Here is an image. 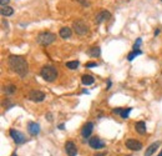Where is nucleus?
<instances>
[{
  "label": "nucleus",
  "mask_w": 162,
  "mask_h": 156,
  "mask_svg": "<svg viewBox=\"0 0 162 156\" xmlns=\"http://www.w3.org/2000/svg\"><path fill=\"white\" fill-rule=\"evenodd\" d=\"M87 54L90 56H92V58H97V56H100V54H101V49L98 46H94V48H91L90 50H87Z\"/></svg>",
  "instance_id": "obj_16"
},
{
  "label": "nucleus",
  "mask_w": 162,
  "mask_h": 156,
  "mask_svg": "<svg viewBox=\"0 0 162 156\" xmlns=\"http://www.w3.org/2000/svg\"><path fill=\"white\" fill-rule=\"evenodd\" d=\"M132 108H127V109H125V110H121V112H120V116H121L122 119H127L129 117V114L131 112Z\"/></svg>",
  "instance_id": "obj_21"
},
{
  "label": "nucleus",
  "mask_w": 162,
  "mask_h": 156,
  "mask_svg": "<svg viewBox=\"0 0 162 156\" xmlns=\"http://www.w3.org/2000/svg\"><path fill=\"white\" fill-rule=\"evenodd\" d=\"M11 156H16V154H13V155H11Z\"/></svg>",
  "instance_id": "obj_32"
},
{
  "label": "nucleus",
  "mask_w": 162,
  "mask_h": 156,
  "mask_svg": "<svg viewBox=\"0 0 162 156\" xmlns=\"http://www.w3.org/2000/svg\"><path fill=\"white\" fill-rule=\"evenodd\" d=\"M160 34V29H157L156 31H155V36H157V35Z\"/></svg>",
  "instance_id": "obj_29"
},
{
  "label": "nucleus",
  "mask_w": 162,
  "mask_h": 156,
  "mask_svg": "<svg viewBox=\"0 0 162 156\" xmlns=\"http://www.w3.org/2000/svg\"><path fill=\"white\" fill-rule=\"evenodd\" d=\"M141 54H142V51H141V50H133L132 53H130V54H129V56H127V59H129V61H132L133 59H135V58H136V56H137V55H141Z\"/></svg>",
  "instance_id": "obj_20"
},
{
  "label": "nucleus",
  "mask_w": 162,
  "mask_h": 156,
  "mask_svg": "<svg viewBox=\"0 0 162 156\" xmlns=\"http://www.w3.org/2000/svg\"><path fill=\"white\" fill-rule=\"evenodd\" d=\"M121 110H122V109H114V112H115V114H118V115H120Z\"/></svg>",
  "instance_id": "obj_27"
},
{
  "label": "nucleus",
  "mask_w": 162,
  "mask_h": 156,
  "mask_svg": "<svg viewBox=\"0 0 162 156\" xmlns=\"http://www.w3.org/2000/svg\"><path fill=\"white\" fill-rule=\"evenodd\" d=\"M65 150H66L67 156H76L77 155V149L72 141H67L65 144Z\"/></svg>",
  "instance_id": "obj_10"
},
{
  "label": "nucleus",
  "mask_w": 162,
  "mask_h": 156,
  "mask_svg": "<svg viewBox=\"0 0 162 156\" xmlns=\"http://www.w3.org/2000/svg\"><path fill=\"white\" fill-rule=\"evenodd\" d=\"M40 75L45 81L53 82V81L56 80V77H58V70L51 65H45L43 69H41Z\"/></svg>",
  "instance_id": "obj_2"
},
{
  "label": "nucleus",
  "mask_w": 162,
  "mask_h": 156,
  "mask_svg": "<svg viewBox=\"0 0 162 156\" xmlns=\"http://www.w3.org/2000/svg\"><path fill=\"white\" fill-rule=\"evenodd\" d=\"M81 81L84 85H91V84H94L95 79L91 75H82L81 76Z\"/></svg>",
  "instance_id": "obj_18"
},
{
  "label": "nucleus",
  "mask_w": 162,
  "mask_h": 156,
  "mask_svg": "<svg viewBox=\"0 0 162 156\" xmlns=\"http://www.w3.org/2000/svg\"><path fill=\"white\" fill-rule=\"evenodd\" d=\"M96 66H97V62H95V61L86 62V68H89V69H91V68H96Z\"/></svg>",
  "instance_id": "obj_24"
},
{
  "label": "nucleus",
  "mask_w": 162,
  "mask_h": 156,
  "mask_svg": "<svg viewBox=\"0 0 162 156\" xmlns=\"http://www.w3.org/2000/svg\"><path fill=\"white\" fill-rule=\"evenodd\" d=\"M72 27H74V30L76 34H79V35H85L89 29H87V25L84 23L82 20H75L74 23H72Z\"/></svg>",
  "instance_id": "obj_4"
},
{
  "label": "nucleus",
  "mask_w": 162,
  "mask_h": 156,
  "mask_svg": "<svg viewBox=\"0 0 162 156\" xmlns=\"http://www.w3.org/2000/svg\"><path fill=\"white\" fill-rule=\"evenodd\" d=\"M141 42H142V39L138 38L135 42V45H133V50H140V45H141Z\"/></svg>",
  "instance_id": "obj_23"
},
{
  "label": "nucleus",
  "mask_w": 162,
  "mask_h": 156,
  "mask_svg": "<svg viewBox=\"0 0 162 156\" xmlns=\"http://www.w3.org/2000/svg\"><path fill=\"white\" fill-rule=\"evenodd\" d=\"M89 145H90L91 149H95V150H101V149L105 147V143L100 137H96V136L91 137L89 140Z\"/></svg>",
  "instance_id": "obj_6"
},
{
  "label": "nucleus",
  "mask_w": 162,
  "mask_h": 156,
  "mask_svg": "<svg viewBox=\"0 0 162 156\" xmlns=\"http://www.w3.org/2000/svg\"><path fill=\"white\" fill-rule=\"evenodd\" d=\"M92 130H94V124L92 123H86L81 130L82 137H89L91 135V132H92Z\"/></svg>",
  "instance_id": "obj_11"
},
{
  "label": "nucleus",
  "mask_w": 162,
  "mask_h": 156,
  "mask_svg": "<svg viewBox=\"0 0 162 156\" xmlns=\"http://www.w3.org/2000/svg\"><path fill=\"white\" fill-rule=\"evenodd\" d=\"M126 146H127L130 150H132V151H140L141 149H142V144H141L140 141L132 140V139H130V140L126 141Z\"/></svg>",
  "instance_id": "obj_8"
},
{
  "label": "nucleus",
  "mask_w": 162,
  "mask_h": 156,
  "mask_svg": "<svg viewBox=\"0 0 162 156\" xmlns=\"http://www.w3.org/2000/svg\"><path fill=\"white\" fill-rule=\"evenodd\" d=\"M158 156H162V151H161V152H160V155H158Z\"/></svg>",
  "instance_id": "obj_31"
},
{
  "label": "nucleus",
  "mask_w": 162,
  "mask_h": 156,
  "mask_svg": "<svg viewBox=\"0 0 162 156\" xmlns=\"http://www.w3.org/2000/svg\"><path fill=\"white\" fill-rule=\"evenodd\" d=\"M110 88H111V81H110V80H109V81H107V88H106V89H107V90H109V89H110Z\"/></svg>",
  "instance_id": "obj_28"
},
{
  "label": "nucleus",
  "mask_w": 162,
  "mask_h": 156,
  "mask_svg": "<svg viewBox=\"0 0 162 156\" xmlns=\"http://www.w3.org/2000/svg\"><path fill=\"white\" fill-rule=\"evenodd\" d=\"M59 129H60V130L64 129V124H60V125H59Z\"/></svg>",
  "instance_id": "obj_30"
},
{
  "label": "nucleus",
  "mask_w": 162,
  "mask_h": 156,
  "mask_svg": "<svg viewBox=\"0 0 162 156\" xmlns=\"http://www.w3.org/2000/svg\"><path fill=\"white\" fill-rule=\"evenodd\" d=\"M9 66L14 73H16L19 76H26L27 74V62L23 56L11 55L9 58Z\"/></svg>",
  "instance_id": "obj_1"
},
{
  "label": "nucleus",
  "mask_w": 162,
  "mask_h": 156,
  "mask_svg": "<svg viewBox=\"0 0 162 156\" xmlns=\"http://www.w3.org/2000/svg\"><path fill=\"white\" fill-rule=\"evenodd\" d=\"M135 127H136V131L138 132V134H141V135H144V134H146V124L144 123V121H138V123H136V125H135Z\"/></svg>",
  "instance_id": "obj_15"
},
{
  "label": "nucleus",
  "mask_w": 162,
  "mask_h": 156,
  "mask_svg": "<svg viewBox=\"0 0 162 156\" xmlns=\"http://www.w3.org/2000/svg\"><path fill=\"white\" fill-rule=\"evenodd\" d=\"M126 156H131V155H126Z\"/></svg>",
  "instance_id": "obj_33"
},
{
  "label": "nucleus",
  "mask_w": 162,
  "mask_h": 156,
  "mask_svg": "<svg viewBox=\"0 0 162 156\" xmlns=\"http://www.w3.org/2000/svg\"><path fill=\"white\" fill-rule=\"evenodd\" d=\"M77 66H79V61H67L66 62V68H69L70 70H75L77 69Z\"/></svg>",
  "instance_id": "obj_19"
},
{
  "label": "nucleus",
  "mask_w": 162,
  "mask_h": 156,
  "mask_svg": "<svg viewBox=\"0 0 162 156\" xmlns=\"http://www.w3.org/2000/svg\"><path fill=\"white\" fill-rule=\"evenodd\" d=\"M160 141H156V143H153V144H151L149 147H147V150H146V152H145V156H152L155 152L157 151V149H158V146H160Z\"/></svg>",
  "instance_id": "obj_13"
},
{
  "label": "nucleus",
  "mask_w": 162,
  "mask_h": 156,
  "mask_svg": "<svg viewBox=\"0 0 162 156\" xmlns=\"http://www.w3.org/2000/svg\"><path fill=\"white\" fill-rule=\"evenodd\" d=\"M27 131H29L30 135L36 136L40 132V125L36 123H29V125H27Z\"/></svg>",
  "instance_id": "obj_12"
},
{
  "label": "nucleus",
  "mask_w": 162,
  "mask_h": 156,
  "mask_svg": "<svg viewBox=\"0 0 162 156\" xmlns=\"http://www.w3.org/2000/svg\"><path fill=\"white\" fill-rule=\"evenodd\" d=\"M0 4H1V6H8L9 0H0Z\"/></svg>",
  "instance_id": "obj_25"
},
{
  "label": "nucleus",
  "mask_w": 162,
  "mask_h": 156,
  "mask_svg": "<svg viewBox=\"0 0 162 156\" xmlns=\"http://www.w3.org/2000/svg\"><path fill=\"white\" fill-rule=\"evenodd\" d=\"M1 15L3 16H11L14 14V9L11 8V6H3L1 8Z\"/></svg>",
  "instance_id": "obj_17"
},
{
  "label": "nucleus",
  "mask_w": 162,
  "mask_h": 156,
  "mask_svg": "<svg viewBox=\"0 0 162 156\" xmlns=\"http://www.w3.org/2000/svg\"><path fill=\"white\" fill-rule=\"evenodd\" d=\"M27 97H29V100H31L34 103H41L45 99V94L40 90H33L29 93V96Z\"/></svg>",
  "instance_id": "obj_5"
},
{
  "label": "nucleus",
  "mask_w": 162,
  "mask_h": 156,
  "mask_svg": "<svg viewBox=\"0 0 162 156\" xmlns=\"http://www.w3.org/2000/svg\"><path fill=\"white\" fill-rule=\"evenodd\" d=\"M111 18V14H110V11H107V10H102V11H100L96 15V18H95V21H96V24H101L102 21H105V20H109Z\"/></svg>",
  "instance_id": "obj_9"
},
{
  "label": "nucleus",
  "mask_w": 162,
  "mask_h": 156,
  "mask_svg": "<svg viewBox=\"0 0 162 156\" xmlns=\"http://www.w3.org/2000/svg\"><path fill=\"white\" fill-rule=\"evenodd\" d=\"M15 90H16V88L14 86V85H9V86H6V89H5L6 94H14L15 93Z\"/></svg>",
  "instance_id": "obj_22"
},
{
  "label": "nucleus",
  "mask_w": 162,
  "mask_h": 156,
  "mask_svg": "<svg viewBox=\"0 0 162 156\" xmlns=\"http://www.w3.org/2000/svg\"><path fill=\"white\" fill-rule=\"evenodd\" d=\"M59 35H60L62 39H67V38L71 36V29H70V27H67V26L61 27L60 31H59Z\"/></svg>",
  "instance_id": "obj_14"
},
{
  "label": "nucleus",
  "mask_w": 162,
  "mask_h": 156,
  "mask_svg": "<svg viewBox=\"0 0 162 156\" xmlns=\"http://www.w3.org/2000/svg\"><path fill=\"white\" fill-rule=\"evenodd\" d=\"M77 1L81 3L82 5H89V1H87V0H77Z\"/></svg>",
  "instance_id": "obj_26"
},
{
  "label": "nucleus",
  "mask_w": 162,
  "mask_h": 156,
  "mask_svg": "<svg viewBox=\"0 0 162 156\" xmlns=\"http://www.w3.org/2000/svg\"><path fill=\"white\" fill-rule=\"evenodd\" d=\"M56 39V35L53 33H41L38 36V41L41 45H50L51 42H54Z\"/></svg>",
  "instance_id": "obj_3"
},
{
  "label": "nucleus",
  "mask_w": 162,
  "mask_h": 156,
  "mask_svg": "<svg viewBox=\"0 0 162 156\" xmlns=\"http://www.w3.org/2000/svg\"><path fill=\"white\" fill-rule=\"evenodd\" d=\"M10 136L13 137V140L15 141L16 144H24L25 140H26L25 136H24V134L18 131V130H15V129H11L10 130Z\"/></svg>",
  "instance_id": "obj_7"
}]
</instances>
